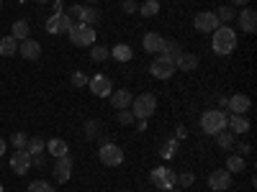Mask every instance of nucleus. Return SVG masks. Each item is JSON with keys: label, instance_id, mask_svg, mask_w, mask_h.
Returning a JSON list of instances; mask_svg holds the SVG:
<instances>
[{"label": "nucleus", "instance_id": "28", "mask_svg": "<svg viewBox=\"0 0 257 192\" xmlns=\"http://www.w3.org/2000/svg\"><path fill=\"white\" fill-rule=\"evenodd\" d=\"M178 54H180V44H178V41H167L165 38V46H162V54L160 56H167V59H178Z\"/></svg>", "mask_w": 257, "mask_h": 192}, {"label": "nucleus", "instance_id": "8", "mask_svg": "<svg viewBox=\"0 0 257 192\" xmlns=\"http://www.w3.org/2000/svg\"><path fill=\"white\" fill-rule=\"evenodd\" d=\"M72 24H75V20L67 13L54 10V16H49V20H47V31L49 34H67L72 28Z\"/></svg>", "mask_w": 257, "mask_h": 192}, {"label": "nucleus", "instance_id": "3", "mask_svg": "<svg viewBox=\"0 0 257 192\" xmlns=\"http://www.w3.org/2000/svg\"><path fill=\"white\" fill-rule=\"evenodd\" d=\"M155 110H157V100H155V95L144 92V95H139V98L132 100V113H134V118H139V120L152 118Z\"/></svg>", "mask_w": 257, "mask_h": 192}, {"label": "nucleus", "instance_id": "4", "mask_svg": "<svg viewBox=\"0 0 257 192\" xmlns=\"http://www.w3.org/2000/svg\"><path fill=\"white\" fill-rule=\"evenodd\" d=\"M149 180H152V184H155L157 190H165V192H170L173 187H178V184H175L178 172H173V169H167V166L152 169V172H149Z\"/></svg>", "mask_w": 257, "mask_h": 192}, {"label": "nucleus", "instance_id": "14", "mask_svg": "<svg viewBox=\"0 0 257 192\" xmlns=\"http://www.w3.org/2000/svg\"><path fill=\"white\" fill-rule=\"evenodd\" d=\"M70 174H72V159H70V154L59 156L57 164H54V180L59 184H64V182H70Z\"/></svg>", "mask_w": 257, "mask_h": 192}, {"label": "nucleus", "instance_id": "31", "mask_svg": "<svg viewBox=\"0 0 257 192\" xmlns=\"http://www.w3.org/2000/svg\"><path fill=\"white\" fill-rule=\"evenodd\" d=\"M216 141H219L221 148H234V144H237V141H234V134H231V131H219V134H216Z\"/></svg>", "mask_w": 257, "mask_h": 192}, {"label": "nucleus", "instance_id": "22", "mask_svg": "<svg viewBox=\"0 0 257 192\" xmlns=\"http://www.w3.org/2000/svg\"><path fill=\"white\" fill-rule=\"evenodd\" d=\"M47 148H49V154H52L54 159L70 154V146H67V141H64V138H52V141L47 144Z\"/></svg>", "mask_w": 257, "mask_h": 192}, {"label": "nucleus", "instance_id": "37", "mask_svg": "<svg viewBox=\"0 0 257 192\" xmlns=\"http://www.w3.org/2000/svg\"><path fill=\"white\" fill-rule=\"evenodd\" d=\"M118 123H121V126H132V123H134V113H128V110H118Z\"/></svg>", "mask_w": 257, "mask_h": 192}, {"label": "nucleus", "instance_id": "48", "mask_svg": "<svg viewBox=\"0 0 257 192\" xmlns=\"http://www.w3.org/2000/svg\"><path fill=\"white\" fill-rule=\"evenodd\" d=\"M0 6H3V0H0Z\"/></svg>", "mask_w": 257, "mask_h": 192}, {"label": "nucleus", "instance_id": "7", "mask_svg": "<svg viewBox=\"0 0 257 192\" xmlns=\"http://www.w3.org/2000/svg\"><path fill=\"white\" fill-rule=\"evenodd\" d=\"M67 16L70 18H77V24H88V26H93V24H98V20H100V13L93 6H77V3L70 8Z\"/></svg>", "mask_w": 257, "mask_h": 192}, {"label": "nucleus", "instance_id": "23", "mask_svg": "<svg viewBox=\"0 0 257 192\" xmlns=\"http://www.w3.org/2000/svg\"><path fill=\"white\" fill-rule=\"evenodd\" d=\"M111 56L116 59V62H128L134 56V49L128 46V44H116L113 49H111Z\"/></svg>", "mask_w": 257, "mask_h": 192}, {"label": "nucleus", "instance_id": "40", "mask_svg": "<svg viewBox=\"0 0 257 192\" xmlns=\"http://www.w3.org/2000/svg\"><path fill=\"white\" fill-rule=\"evenodd\" d=\"M123 10H126V13H137V10H139L137 0H123Z\"/></svg>", "mask_w": 257, "mask_h": 192}, {"label": "nucleus", "instance_id": "15", "mask_svg": "<svg viewBox=\"0 0 257 192\" xmlns=\"http://www.w3.org/2000/svg\"><path fill=\"white\" fill-rule=\"evenodd\" d=\"M226 108L231 110V116H244L249 108H252V100L247 98V95H231L229 98V102H226Z\"/></svg>", "mask_w": 257, "mask_h": 192}, {"label": "nucleus", "instance_id": "12", "mask_svg": "<svg viewBox=\"0 0 257 192\" xmlns=\"http://www.w3.org/2000/svg\"><path fill=\"white\" fill-rule=\"evenodd\" d=\"M11 169L16 174H26L31 169V154L26 152V148H16L13 156H11Z\"/></svg>", "mask_w": 257, "mask_h": 192}, {"label": "nucleus", "instance_id": "33", "mask_svg": "<svg viewBox=\"0 0 257 192\" xmlns=\"http://www.w3.org/2000/svg\"><path fill=\"white\" fill-rule=\"evenodd\" d=\"M178 144L180 141H175V138H170L162 148H160V152H162V159H173L175 156V152H178Z\"/></svg>", "mask_w": 257, "mask_h": 192}, {"label": "nucleus", "instance_id": "41", "mask_svg": "<svg viewBox=\"0 0 257 192\" xmlns=\"http://www.w3.org/2000/svg\"><path fill=\"white\" fill-rule=\"evenodd\" d=\"M185 136H188V131H185V126H178V128H175V136H173V138H175V141H183Z\"/></svg>", "mask_w": 257, "mask_h": 192}, {"label": "nucleus", "instance_id": "43", "mask_svg": "<svg viewBox=\"0 0 257 192\" xmlns=\"http://www.w3.org/2000/svg\"><path fill=\"white\" fill-rule=\"evenodd\" d=\"M226 102H229V98H219V110H224V108H226Z\"/></svg>", "mask_w": 257, "mask_h": 192}, {"label": "nucleus", "instance_id": "6", "mask_svg": "<svg viewBox=\"0 0 257 192\" xmlns=\"http://www.w3.org/2000/svg\"><path fill=\"white\" fill-rule=\"evenodd\" d=\"M175 62L173 59H167V56H155V62L149 64V72H152V77L157 80H170L175 74Z\"/></svg>", "mask_w": 257, "mask_h": 192}, {"label": "nucleus", "instance_id": "32", "mask_svg": "<svg viewBox=\"0 0 257 192\" xmlns=\"http://www.w3.org/2000/svg\"><path fill=\"white\" fill-rule=\"evenodd\" d=\"M100 131H103V126H100L98 120H88V126H85V136H88L90 141H93V138H98V136H100Z\"/></svg>", "mask_w": 257, "mask_h": 192}, {"label": "nucleus", "instance_id": "36", "mask_svg": "<svg viewBox=\"0 0 257 192\" xmlns=\"http://www.w3.org/2000/svg\"><path fill=\"white\" fill-rule=\"evenodd\" d=\"M193 182H196L193 172H180V174H178V180H175V184H180V187H190Z\"/></svg>", "mask_w": 257, "mask_h": 192}, {"label": "nucleus", "instance_id": "27", "mask_svg": "<svg viewBox=\"0 0 257 192\" xmlns=\"http://www.w3.org/2000/svg\"><path fill=\"white\" fill-rule=\"evenodd\" d=\"M244 166H247V162L239 156V154H234V156H229L226 159V172H244Z\"/></svg>", "mask_w": 257, "mask_h": 192}, {"label": "nucleus", "instance_id": "46", "mask_svg": "<svg viewBox=\"0 0 257 192\" xmlns=\"http://www.w3.org/2000/svg\"><path fill=\"white\" fill-rule=\"evenodd\" d=\"M0 192H3V184H0Z\"/></svg>", "mask_w": 257, "mask_h": 192}, {"label": "nucleus", "instance_id": "35", "mask_svg": "<svg viewBox=\"0 0 257 192\" xmlns=\"http://www.w3.org/2000/svg\"><path fill=\"white\" fill-rule=\"evenodd\" d=\"M29 192H54V187H52L49 182H41V180H39V182H31V184H29Z\"/></svg>", "mask_w": 257, "mask_h": 192}, {"label": "nucleus", "instance_id": "26", "mask_svg": "<svg viewBox=\"0 0 257 192\" xmlns=\"http://www.w3.org/2000/svg\"><path fill=\"white\" fill-rule=\"evenodd\" d=\"M160 13V0H144V6L139 8V16L144 18H155Z\"/></svg>", "mask_w": 257, "mask_h": 192}, {"label": "nucleus", "instance_id": "19", "mask_svg": "<svg viewBox=\"0 0 257 192\" xmlns=\"http://www.w3.org/2000/svg\"><path fill=\"white\" fill-rule=\"evenodd\" d=\"M162 46H165V38L160 34H147L144 36V52L147 54H162Z\"/></svg>", "mask_w": 257, "mask_h": 192}, {"label": "nucleus", "instance_id": "42", "mask_svg": "<svg viewBox=\"0 0 257 192\" xmlns=\"http://www.w3.org/2000/svg\"><path fill=\"white\" fill-rule=\"evenodd\" d=\"M249 154V144H239V156H247Z\"/></svg>", "mask_w": 257, "mask_h": 192}, {"label": "nucleus", "instance_id": "25", "mask_svg": "<svg viewBox=\"0 0 257 192\" xmlns=\"http://www.w3.org/2000/svg\"><path fill=\"white\" fill-rule=\"evenodd\" d=\"M29 34H31L29 20H16V24H13V38H16V41H24V38H29Z\"/></svg>", "mask_w": 257, "mask_h": 192}, {"label": "nucleus", "instance_id": "16", "mask_svg": "<svg viewBox=\"0 0 257 192\" xmlns=\"http://www.w3.org/2000/svg\"><path fill=\"white\" fill-rule=\"evenodd\" d=\"M237 24L244 34H254L257 28V13L252 8H242V13H237Z\"/></svg>", "mask_w": 257, "mask_h": 192}, {"label": "nucleus", "instance_id": "39", "mask_svg": "<svg viewBox=\"0 0 257 192\" xmlns=\"http://www.w3.org/2000/svg\"><path fill=\"white\" fill-rule=\"evenodd\" d=\"M26 141H29L26 134H16V136H13V146H16V148H26Z\"/></svg>", "mask_w": 257, "mask_h": 192}, {"label": "nucleus", "instance_id": "2", "mask_svg": "<svg viewBox=\"0 0 257 192\" xmlns=\"http://www.w3.org/2000/svg\"><path fill=\"white\" fill-rule=\"evenodd\" d=\"M226 123H229V116L224 110H219V108L206 110L201 116V128H203V134H208V136H216L219 131H224Z\"/></svg>", "mask_w": 257, "mask_h": 192}, {"label": "nucleus", "instance_id": "24", "mask_svg": "<svg viewBox=\"0 0 257 192\" xmlns=\"http://www.w3.org/2000/svg\"><path fill=\"white\" fill-rule=\"evenodd\" d=\"M16 52H18V41L13 36L0 38V56H16Z\"/></svg>", "mask_w": 257, "mask_h": 192}, {"label": "nucleus", "instance_id": "11", "mask_svg": "<svg viewBox=\"0 0 257 192\" xmlns=\"http://www.w3.org/2000/svg\"><path fill=\"white\" fill-rule=\"evenodd\" d=\"M193 26H196L201 34H213L219 28V18H216V13H211V10H201L196 16V20H193Z\"/></svg>", "mask_w": 257, "mask_h": 192}, {"label": "nucleus", "instance_id": "21", "mask_svg": "<svg viewBox=\"0 0 257 192\" xmlns=\"http://www.w3.org/2000/svg\"><path fill=\"white\" fill-rule=\"evenodd\" d=\"M226 126H231V134L234 136H244L249 131V120L244 116H229V123Z\"/></svg>", "mask_w": 257, "mask_h": 192}, {"label": "nucleus", "instance_id": "10", "mask_svg": "<svg viewBox=\"0 0 257 192\" xmlns=\"http://www.w3.org/2000/svg\"><path fill=\"white\" fill-rule=\"evenodd\" d=\"M98 159H100L105 166H118V164L123 162V152H121V146H116V144H103Z\"/></svg>", "mask_w": 257, "mask_h": 192}, {"label": "nucleus", "instance_id": "1", "mask_svg": "<svg viewBox=\"0 0 257 192\" xmlns=\"http://www.w3.org/2000/svg\"><path fill=\"white\" fill-rule=\"evenodd\" d=\"M211 46H213V52H216L219 56L231 54L234 49H237V34H234V28L219 26L216 31H213V36H211Z\"/></svg>", "mask_w": 257, "mask_h": 192}, {"label": "nucleus", "instance_id": "20", "mask_svg": "<svg viewBox=\"0 0 257 192\" xmlns=\"http://www.w3.org/2000/svg\"><path fill=\"white\" fill-rule=\"evenodd\" d=\"M132 100H134V95L128 92V90H116V92H111V105L116 110H126L128 105H132Z\"/></svg>", "mask_w": 257, "mask_h": 192}, {"label": "nucleus", "instance_id": "34", "mask_svg": "<svg viewBox=\"0 0 257 192\" xmlns=\"http://www.w3.org/2000/svg\"><path fill=\"white\" fill-rule=\"evenodd\" d=\"M108 56H111V52L105 49V46H100V44L93 46V52H90V59H93V62H105Z\"/></svg>", "mask_w": 257, "mask_h": 192}, {"label": "nucleus", "instance_id": "47", "mask_svg": "<svg viewBox=\"0 0 257 192\" xmlns=\"http://www.w3.org/2000/svg\"><path fill=\"white\" fill-rule=\"evenodd\" d=\"M88 3H95V0H88Z\"/></svg>", "mask_w": 257, "mask_h": 192}, {"label": "nucleus", "instance_id": "30", "mask_svg": "<svg viewBox=\"0 0 257 192\" xmlns=\"http://www.w3.org/2000/svg\"><path fill=\"white\" fill-rule=\"evenodd\" d=\"M216 18H219V24H224V26H226V24H231V20L237 18V13H234V8H231V6H221V8L216 10Z\"/></svg>", "mask_w": 257, "mask_h": 192}, {"label": "nucleus", "instance_id": "45", "mask_svg": "<svg viewBox=\"0 0 257 192\" xmlns=\"http://www.w3.org/2000/svg\"><path fill=\"white\" fill-rule=\"evenodd\" d=\"M3 154H6V141L0 138V156H3Z\"/></svg>", "mask_w": 257, "mask_h": 192}, {"label": "nucleus", "instance_id": "18", "mask_svg": "<svg viewBox=\"0 0 257 192\" xmlns=\"http://www.w3.org/2000/svg\"><path fill=\"white\" fill-rule=\"evenodd\" d=\"M198 54H190V52H180L178 54V59H175V67H180L183 72H193L198 67Z\"/></svg>", "mask_w": 257, "mask_h": 192}, {"label": "nucleus", "instance_id": "13", "mask_svg": "<svg viewBox=\"0 0 257 192\" xmlns=\"http://www.w3.org/2000/svg\"><path fill=\"white\" fill-rule=\"evenodd\" d=\"M208 187L213 192H224L231 187V172H226V169H216V172L208 174Z\"/></svg>", "mask_w": 257, "mask_h": 192}, {"label": "nucleus", "instance_id": "17", "mask_svg": "<svg viewBox=\"0 0 257 192\" xmlns=\"http://www.w3.org/2000/svg\"><path fill=\"white\" fill-rule=\"evenodd\" d=\"M18 54L24 56V59H39V56H41V46H39V41H34V38H24V41H18Z\"/></svg>", "mask_w": 257, "mask_h": 192}, {"label": "nucleus", "instance_id": "5", "mask_svg": "<svg viewBox=\"0 0 257 192\" xmlns=\"http://www.w3.org/2000/svg\"><path fill=\"white\" fill-rule=\"evenodd\" d=\"M67 34H70V41L75 46H93L95 44V31L88 24H72V28Z\"/></svg>", "mask_w": 257, "mask_h": 192}, {"label": "nucleus", "instance_id": "44", "mask_svg": "<svg viewBox=\"0 0 257 192\" xmlns=\"http://www.w3.org/2000/svg\"><path fill=\"white\" fill-rule=\"evenodd\" d=\"M231 3H234V6H247L249 0H231Z\"/></svg>", "mask_w": 257, "mask_h": 192}, {"label": "nucleus", "instance_id": "38", "mask_svg": "<svg viewBox=\"0 0 257 192\" xmlns=\"http://www.w3.org/2000/svg\"><path fill=\"white\" fill-rule=\"evenodd\" d=\"M72 84L75 88H82V84H88V77H85L82 72H72Z\"/></svg>", "mask_w": 257, "mask_h": 192}, {"label": "nucleus", "instance_id": "49", "mask_svg": "<svg viewBox=\"0 0 257 192\" xmlns=\"http://www.w3.org/2000/svg\"><path fill=\"white\" fill-rule=\"evenodd\" d=\"M170 192H173V190H170Z\"/></svg>", "mask_w": 257, "mask_h": 192}, {"label": "nucleus", "instance_id": "29", "mask_svg": "<svg viewBox=\"0 0 257 192\" xmlns=\"http://www.w3.org/2000/svg\"><path fill=\"white\" fill-rule=\"evenodd\" d=\"M44 148H47V141H44V138H29V141H26V152H29L31 156H39Z\"/></svg>", "mask_w": 257, "mask_h": 192}, {"label": "nucleus", "instance_id": "9", "mask_svg": "<svg viewBox=\"0 0 257 192\" xmlns=\"http://www.w3.org/2000/svg\"><path fill=\"white\" fill-rule=\"evenodd\" d=\"M88 88L93 90L95 98H108V95L113 92L111 77H105V74H93V77H88Z\"/></svg>", "mask_w": 257, "mask_h": 192}]
</instances>
